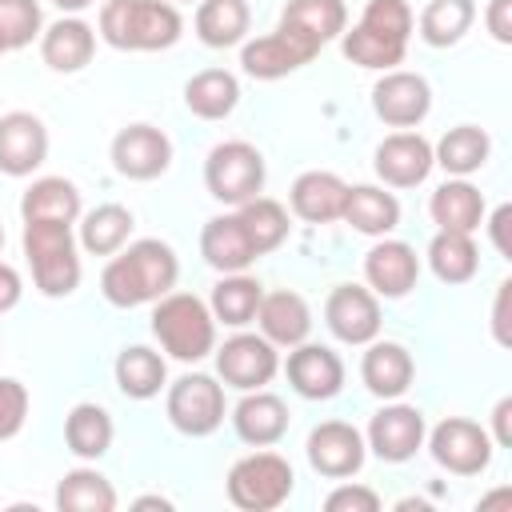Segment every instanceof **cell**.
Listing matches in <instances>:
<instances>
[{"label":"cell","instance_id":"6da1fadb","mask_svg":"<svg viewBox=\"0 0 512 512\" xmlns=\"http://www.w3.org/2000/svg\"><path fill=\"white\" fill-rule=\"evenodd\" d=\"M176 276H180V260H176L172 244L136 240V244L112 252V260L100 272V292L112 308H136V304H152V300L168 296Z\"/></svg>","mask_w":512,"mask_h":512},{"label":"cell","instance_id":"d4e9b609","mask_svg":"<svg viewBox=\"0 0 512 512\" xmlns=\"http://www.w3.org/2000/svg\"><path fill=\"white\" fill-rule=\"evenodd\" d=\"M280 24L320 52L328 40H336L348 28V8L344 0H288Z\"/></svg>","mask_w":512,"mask_h":512},{"label":"cell","instance_id":"836d02e7","mask_svg":"<svg viewBox=\"0 0 512 512\" xmlns=\"http://www.w3.org/2000/svg\"><path fill=\"white\" fill-rule=\"evenodd\" d=\"M20 216L24 220H64V224H76V216H80V192L64 176H40L24 192Z\"/></svg>","mask_w":512,"mask_h":512},{"label":"cell","instance_id":"74e56055","mask_svg":"<svg viewBox=\"0 0 512 512\" xmlns=\"http://www.w3.org/2000/svg\"><path fill=\"white\" fill-rule=\"evenodd\" d=\"M428 268L436 272V280L444 284H464L476 276L480 268V252L472 232H436L428 244Z\"/></svg>","mask_w":512,"mask_h":512},{"label":"cell","instance_id":"7dc6e473","mask_svg":"<svg viewBox=\"0 0 512 512\" xmlns=\"http://www.w3.org/2000/svg\"><path fill=\"white\" fill-rule=\"evenodd\" d=\"M508 296H512V284L504 280L500 288H496V308H492V332H496V344H512V336H508Z\"/></svg>","mask_w":512,"mask_h":512},{"label":"cell","instance_id":"e0dca14e","mask_svg":"<svg viewBox=\"0 0 512 512\" xmlns=\"http://www.w3.org/2000/svg\"><path fill=\"white\" fill-rule=\"evenodd\" d=\"M372 168L384 184L392 188H416L428 180V172L436 168L432 160V144L420 136V132H392L376 144V156H372Z\"/></svg>","mask_w":512,"mask_h":512},{"label":"cell","instance_id":"f6af8a7d","mask_svg":"<svg viewBox=\"0 0 512 512\" xmlns=\"http://www.w3.org/2000/svg\"><path fill=\"white\" fill-rule=\"evenodd\" d=\"M484 24L496 44H512V0H488Z\"/></svg>","mask_w":512,"mask_h":512},{"label":"cell","instance_id":"5bb4252c","mask_svg":"<svg viewBox=\"0 0 512 512\" xmlns=\"http://www.w3.org/2000/svg\"><path fill=\"white\" fill-rule=\"evenodd\" d=\"M172 164V144L152 124H128L112 136V168L128 180H156Z\"/></svg>","mask_w":512,"mask_h":512},{"label":"cell","instance_id":"484cf974","mask_svg":"<svg viewBox=\"0 0 512 512\" xmlns=\"http://www.w3.org/2000/svg\"><path fill=\"white\" fill-rule=\"evenodd\" d=\"M92 52H96V32L76 16H64L40 32V56L52 72H80L92 60Z\"/></svg>","mask_w":512,"mask_h":512},{"label":"cell","instance_id":"d590c367","mask_svg":"<svg viewBox=\"0 0 512 512\" xmlns=\"http://www.w3.org/2000/svg\"><path fill=\"white\" fill-rule=\"evenodd\" d=\"M112 416L100 404H76L64 420V444L80 460H100L112 448Z\"/></svg>","mask_w":512,"mask_h":512},{"label":"cell","instance_id":"30bf717a","mask_svg":"<svg viewBox=\"0 0 512 512\" xmlns=\"http://www.w3.org/2000/svg\"><path fill=\"white\" fill-rule=\"evenodd\" d=\"M216 352V372L228 388H240V392H252V388H264L276 368H280V356H276V344L256 336V332H236L228 336Z\"/></svg>","mask_w":512,"mask_h":512},{"label":"cell","instance_id":"bcb514c9","mask_svg":"<svg viewBox=\"0 0 512 512\" xmlns=\"http://www.w3.org/2000/svg\"><path fill=\"white\" fill-rule=\"evenodd\" d=\"M492 444L496 448H512V396H504V400H496V408H492Z\"/></svg>","mask_w":512,"mask_h":512},{"label":"cell","instance_id":"7a4b0ae2","mask_svg":"<svg viewBox=\"0 0 512 512\" xmlns=\"http://www.w3.org/2000/svg\"><path fill=\"white\" fill-rule=\"evenodd\" d=\"M412 36V8L408 0H368L360 20L340 32V48L352 64L388 72L404 60Z\"/></svg>","mask_w":512,"mask_h":512},{"label":"cell","instance_id":"9a60e30c","mask_svg":"<svg viewBox=\"0 0 512 512\" xmlns=\"http://www.w3.org/2000/svg\"><path fill=\"white\" fill-rule=\"evenodd\" d=\"M364 444L384 460V464H404L416 456V448L424 444V416L412 404H384L372 420H368V436Z\"/></svg>","mask_w":512,"mask_h":512},{"label":"cell","instance_id":"52a82bcc","mask_svg":"<svg viewBox=\"0 0 512 512\" xmlns=\"http://www.w3.org/2000/svg\"><path fill=\"white\" fill-rule=\"evenodd\" d=\"M204 184L220 204L240 208L264 188V156L248 140H224L204 160Z\"/></svg>","mask_w":512,"mask_h":512},{"label":"cell","instance_id":"5b68a950","mask_svg":"<svg viewBox=\"0 0 512 512\" xmlns=\"http://www.w3.org/2000/svg\"><path fill=\"white\" fill-rule=\"evenodd\" d=\"M24 256L32 280L44 296H72L80 288V256L72 224L64 220H24Z\"/></svg>","mask_w":512,"mask_h":512},{"label":"cell","instance_id":"f907efd6","mask_svg":"<svg viewBox=\"0 0 512 512\" xmlns=\"http://www.w3.org/2000/svg\"><path fill=\"white\" fill-rule=\"evenodd\" d=\"M132 508H172V500H164V496H140V500H132Z\"/></svg>","mask_w":512,"mask_h":512},{"label":"cell","instance_id":"c3c4849f","mask_svg":"<svg viewBox=\"0 0 512 512\" xmlns=\"http://www.w3.org/2000/svg\"><path fill=\"white\" fill-rule=\"evenodd\" d=\"M20 292H24L20 272H16L12 264H4V260H0V312L16 308V304H20Z\"/></svg>","mask_w":512,"mask_h":512},{"label":"cell","instance_id":"d6986e66","mask_svg":"<svg viewBox=\"0 0 512 512\" xmlns=\"http://www.w3.org/2000/svg\"><path fill=\"white\" fill-rule=\"evenodd\" d=\"M48 156V128L32 112H4L0 116V172L4 176H32Z\"/></svg>","mask_w":512,"mask_h":512},{"label":"cell","instance_id":"f35d334b","mask_svg":"<svg viewBox=\"0 0 512 512\" xmlns=\"http://www.w3.org/2000/svg\"><path fill=\"white\" fill-rule=\"evenodd\" d=\"M132 236V212L124 204H96L92 212H84L80 224V248L92 256H112L128 244Z\"/></svg>","mask_w":512,"mask_h":512},{"label":"cell","instance_id":"4316f807","mask_svg":"<svg viewBox=\"0 0 512 512\" xmlns=\"http://www.w3.org/2000/svg\"><path fill=\"white\" fill-rule=\"evenodd\" d=\"M428 216L440 232H476L484 220V196L464 176L444 180L428 200Z\"/></svg>","mask_w":512,"mask_h":512},{"label":"cell","instance_id":"60d3db41","mask_svg":"<svg viewBox=\"0 0 512 512\" xmlns=\"http://www.w3.org/2000/svg\"><path fill=\"white\" fill-rule=\"evenodd\" d=\"M472 20H476L472 0H428L420 12V40L432 48H448V44L464 40Z\"/></svg>","mask_w":512,"mask_h":512},{"label":"cell","instance_id":"7402d4cb","mask_svg":"<svg viewBox=\"0 0 512 512\" xmlns=\"http://www.w3.org/2000/svg\"><path fill=\"white\" fill-rule=\"evenodd\" d=\"M232 428H236V436H240L244 444L268 448V444H276V440L288 432V404H284L280 396H272V392L252 388V392H244V400L232 408Z\"/></svg>","mask_w":512,"mask_h":512},{"label":"cell","instance_id":"ab89813d","mask_svg":"<svg viewBox=\"0 0 512 512\" xmlns=\"http://www.w3.org/2000/svg\"><path fill=\"white\" fill-rule=\"evenodd\" d=\"M248 32V4L244 0H200L196 8V36L208 48H232Z\"/></svg>","mask_w":512,"mask_h":512},{"label":"cell","instance_id":"d6a6232c","mask_svg":"<svg viewBox=\"0 0 512 512\" xmlns=\"http://www.w3.org/2000/svg\"><path fill=\"white\" fill-rule=\"evenodd\" d=\"M168 380V368H164V356L144 348V344H128L120 356H116V388L128 396V400H152Z\"/></svg>","mask_w":512,"mask_h":512},{"label":"cell","instance_id":"b9f144b4","mask_svg":"<svg viewBox=\"0 0 512 512\" xmlns=\"http://www.w3.org/2000/svg\"><path fill=\"white\" fill-rule=\"evenodd\" d=\"M40 4L36 0H0V36L8 52L28 48L40 36Z\"/></svg>","mask_w":512,"mask_h":512},{"label":"cell","instance_id":"9c48e42d","mask_svg":"<svg viewBox=\"0 0 512 512\" xmlns=\"http://www.w3.org/2000/svg\"><path fill=\"white\" fill-rule=\"evenodd\" d=\"M492 436L488 428H480L476 420H464V416H448L432 428L428 436V452L440 468L456 472V476H476L488 468L492 460Z\"/></svg>","mask_w":512,"mask_h":512},{"label":"cell","instance_id":"7bdbcfd3","mask_svg":"<svg viewBox=\"0 0 512 512\" xmlns=\"http://www.w3.org/2000/svg\"><path fill=\"white\" fill-rule=\"evenodd\" d=\"M28 420V388L12 376H0V440H12Z\"/></svg>","mask_w":512,"mask_h":512},{"label":"cell","instance_id":"83f0119b","mask_svg":"<svg viewBox=\"0 0 512 512\" xmlns=\"http://www.w3.org/2000/svg\"><path fill=\"white\" fill-rule=\"evenodd\" d=\"M200 256H204V264L216 268V272H244V268L256 260V252H252V244H248V236H244L236 212L212 216V220L204 224V232H200Z\"/></svg>","mask_w":512,"mask_h":512},{"label":"cell","instance_id":"ac0fdd59","mask_svg":"<svg viewBox=\"0 0 512 512\" xmlns=\"http://www.w3.org/2000/svg\"><path fill=\"white\" fill-rule=\"evenodd\" d=\"M284 372H288L292 392L304 400H332L344 388V360L324 344H308V340L296 344L288 352Z\"/></svg>","mask_w":512,"mask_h":512},{"label":"cell","instance_id":"277c9868","mask_svg":"<svg viewBox=\"0 0 512 512\" xmlns=\"http://www.w3.org/2000/svg\"><path fill=\"white\" fill-rule=\"evenodd\" d=\"M152 336L172 360L196 364L216 348V316L192 292H168L152 308Z\"/></svg>","mask_w":512,"mask_h":512},{"label":"cell","instance_id":"603a6c76","mask_svg":"<svg viewBox=\"0 0 512 512\" xmlns=\"http://www.w3.org/2000/svg\"><path fill=\"white\" fill-rule=\"evenodd\" d=\"M344 196H348V184L336 176V172H300L292 192H288V204L300 220L308 224H328V220H340L344 212Z\"/></svg>","mask_w":512,"mask_h":512},{"label":"cell","instance_id":"7c38bea8","mask_svg":"<svg viewBox=\"0 0 512 512\" xmlns=\"http://www.w3.org/2000/svg\"><path fill=\"white\" fill-rule=\"evenodd\" d=\"M372 108L388 128H416L432 112V88L420 72L388 68L372 88Z\"/></svg>","mask_w":512,"mask_h":512},{"label":"cell","instance_id":"ee69618b","mask_svg":"<svg viewBox=\"0 0 512 512\" xmlns=\"http://www.w3.org/2000/svg\"><path fill=\"white\" fill-rule=\"evenodd\" d=\"M324 508L328 512H376L380 508V496L364 484H340L324 496Z\"/></svg>","mask_w":512,"mask_h":512},{"label":"cell","instance_id":"681fc988","mask_svg":"<svg viewBox=\"0 0 512 512\" xmlns=\"http://www.w3.org/2000/svg\"><path fill=\"white\" fill-rule=\"evenodd\" d=\"M508 220H512V208H508V204H500V208L492 212V220H488V232H492V244H496L500 256H512V244H508Z\"/></svg>","mask_w":512,"mask_h":512},{"label":"cell","instance_id":"8fae6325","mask_svg":"<svg viewBox=\"0 0 512 512\" xmlns=\"http://www.w3.org/2000/svg\"><path fill=\"white\" fill-rule=\"evenodd\" d=\"M304 452H308V464H312L320 476H328V480H348V476H356V472L364 468L368 444H364V436H360L348 420H324V424H316V428L308 432Z\"/></svg>","mask_w":512,"mask_h":512},{"label":"cell","instance_id":"f1b7e54d","mask_svg":"<svg viewBox=\"0 0 512 512\" xmlns=\"http://www.w3.org/2000/svg\"><path fill=\"white\" fill-rule=\"evenodd\" d=\"M340 220H348L364 236H388L400 224V204H396L392 192H384L376 184H352L348 196H344Z\"/></svg>","mask_w":512,"mask_h":512},{"label":"cell","instance_id":"8992f818","mask_svg":"<svg viewBox=\"0 0 512 512\" xmlns=\"http://www.w3.org/2000/svg\"><path fill=\"white\" fill-rule=\"evenodd\" d=\"M296 472L280 452H252L228 468V500L244 512H272L292 496Z\"/></svg>","mask_w":512,"mask_h":512},{"label":"cell","instance_id":"f5cc1de1","mask_svg":"<svg viewBox=\"0 0 512 512\" xmlns=\"http://www.w3.org/2000/svg\"><path fill=\"white\" fill-rule=\"evenodd\" d=\"M4 52H8V44H4V36H0V56H4Z\"/></svg>","mask_w":512,"mask_h":512},{"label":"cell","instance_id":"cb8c5ba5","mask_svg":"<svg viewBox=\"0 0 512 512\" xmlns=\"http://www.w3.org/2000/svg\"><path fill=\"white\" fill-rule=\"evenodd\" d=\"M256 320H260V336L272 340L276 348H296L312 332V312H308L304 296H296V292H268V296H260Z\"/></svg>","mask_w":512,"mask_h":512},{"label":"cell","instance_id":"44dd1931","mask_svg":"<svg viewBox=\"0 0 512 512\" xmlns=\"http://www.w3.org/2000/svg\"><path fill=\"white\" fill-rule=\"evenodd\" d=\"M412 376H416V364H412L404 344H396V340H368V352L360 360V380H364V388L372 396L400 400L412 388Z\"/></svg>","mask_w":512,"mask_h":512},{"label":"cell","instance_id":"ffe728a7","mask_svg":"<svg viewBox=\"0 0 512 512\" xmlns=\"http://www.w3.org/2000/svg\"><path fill=\"white\" fill-rule=\"evenodd\" d=\"M416 276H420V256L404 240H380L364 256V280L384 300L408 296L416 288Z\"/></svg>","mask_w":512,"mask_h":512},{"label":"cell","instance_id":"f546056e","mask_svg":"<svg viewBox=\"0 0 512 512\" xmlns=\"http://www.w3.org/2000/svg\"><path fill=\"white\" fill-rule=\"evenodd\" d=\"M184 104L200 120H224L240 104V84L224 68H204L184 84Z\"/></svg>","mask_w":512,"mask_h":512},{"label":"cell","instance_id":"ba28073f","mask_svg":"<svg viewBox=\"0 0 512 512\" xmlns=\"http://www.w3.org/2000/svg\"><path fill=\"white\" fill-rule=\"evenodd\" d=\"M164 412L172 420L176 432L184 436H212L224 424V388L204 376V372H188L168 388Z\"/></svg>","mask_w":512,"mask_h":512},{"label":"cell","instance_id":"1f68e13d","mask_svg":"<svg viewBox=\"0 0 512 512\" xmlns=\"http://www.w3.org/2000/svg\"><path fill=\"white\" fill-rule=\"evenodd\" d=\"M260 296H264V284L248 272H224V280L212 288V316L228 328H244L256 320V308H260Z\"/></svg>","mask_w":512,"mask_h":512},{"label":"cell","instance_id":"db71d44e","mask_svg":"<svg viewBox=\"0 0 512 512\" xmlns=\"http://www.w3.org/2000/svg\"><path fill=\"white\" fill-rule=\"evenodd\" d=\"M0 248H4V228H0Z\"/></svg>","mask_w":512,"mask_h":512},{"label":"cell","instance_id":"8d00e7d4","mask_svg":"<svg viewBox=\"0 0 512 512\" xmlns=\"http://www.w3.org/2000/svg\"><path fill=\"white\" fill-rule=\"evenodd\" d=\"M56 508L60 512H112L116 508V488L96 468H72L56 484Z\"/></svg>","mask_w":512,"mask_h":512},{"label":"cell","instance_id":"4fadbf2b","mask_svg":"<svg viewBox=\"0 0 512 512\" xmlns=\"http://www.w3.org/2000/svg\"><path fill=\"white\" fill-rule=\"evenodd\" d=\"M324 324L344 344H368L380 332V300L372 288L336 284L324 300Z\"/></svg>","mask_w":512,"mask_h":512},{"label":"cell","instance_id":"e575fe53","mask_svg":"<svg viewBox=\"0 0 512 512\" xmlns=\"http://www.w3.org/2000/svg\"><path fill=\"white\" fill-rule=\"evenodd\" d=\"M236 220H240V228H244V236H248V244H252L256 256L280 248L284 236H288V228H292V224H288V208H284L280 200H268V196L244 200V204L236 208Z\"/></svg>","mask_w":512,"mask_h":512},{"label":"cell","instance_id":"3957f363","mask_svg":"<svg viewBox=\"0 0 512 512\" xmlns=\"http://www.w3.org/2000/svg\"><path fill=\"white\" fill-rule=\"evenodd\" d=\"M184 20L172 0H108L100 8V36L120 52H160L172 48Z\"/></svg>","mask_w":512,"mask_h":512},{"label":"cell","instance_id":"4dcf8cb0","mask_svg":"<svg viewBox=\"0 0 512 512\" xmlns=\"http://www.w3.org/2000/svg\"><path fill=\"white\" fill-rule=\"evenodd\" d=\"M488 152H492V140H488L484 128H476V124H456V128H448V132L436 140L432 160H436L448 176H472L476 168H484Z\"/></svg>","mask_w":512,"mask_h":512},{"label":"cell","instance_id":"2e32d148","mask_svg":"<svg viewBox=\"0 0 512 512\" xmlns=\"http://www.w3.org/2000/svg\"><path fill=\"white\" fill-rule=\"evenodd\" d=\"M312 56H316L312 44H304L296 32H288L284 24H276V32L256 36V40H248L240 48V68L252 80H280V76L304 68Z\"/></svg>","mask_w":512,"mask_h":512},{"label":"cell","instance_id":"816d5d0a","mask_svg":"<svg viewBox=\"0 0 512 512\" xmlns=\"http://www.w3.org/2000/svg\"><path fill=\"white\" fill-rule=\"evenodd\" d=\"M52 4H56V8H64V12H84L92 0H52Z\"/></svg>","mask_w":512,"mask_h":512}]
</instances>
